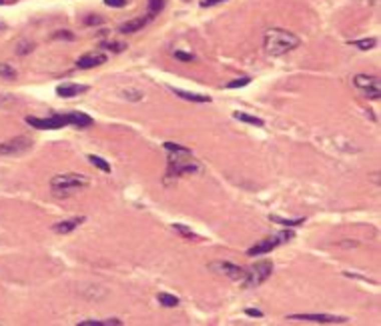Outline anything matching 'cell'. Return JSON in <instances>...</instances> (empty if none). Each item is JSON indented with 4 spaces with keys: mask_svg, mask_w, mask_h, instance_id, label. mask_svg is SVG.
Returning <instances> with one entry per match:
<instances>
[{
    "mask_svg": "<svg viewBox=\"0 0 381 326\" xmlns=\"http://www.w3.org/2000/svg\"><path fill=\"white\" fill-rule=\"evenodd\" d=\"M271 274H273V262L271 260H259L257 264L245 268V276H243L241 284H243V288H257Z\"/></svg>",
    "mask_w": 381,
    "mask_h": 326,
    "instance_id": "obj_4",
    "label": "cell"
},
{
    "mask_svg": "<svg viewBox=\"0 0 381 326\" xmlns=\"http://www.w3.org/2000/svg\"><path fill=\"white\" fill-rule=\"evenodd\" d=\"M247 84H251V78H249V76H243V78H235L233 82H229L227 88H241V86H247Z\"/></svg>",
    "mask_w": 381,
    "mask_h": 326,
    "instance_id": "obj_25",
    "label": "cell"
},
{
    "mask_svg": "<svg viewBox=\"0 0 381 326\" xmlns=\"http://www.w3.org/2000/svg\"><path fill=\"white\" fill-rule=\"evenodd\" d=\"M168 90L174 96H178L182 100H188V102H211V96H205V94H193V92H186V90L176 88V86H168Z\"/></svg>",
    "mask_w": 381,
    "mask_h": 326,
    "instance_id": "obj_15",
    "label": "cell"
},
{
    "mask_svg": "<svg viewBox=\"0 0 381 326\" xmlns=\"http://www.w3.org/2000/svg\"><path fill=\"white\" fill-rule=\"evenodd\" d=\"M54 38H66V40H72L74 36H72V34L68 32V30H58V32L54 34Z\"/></svg>",
    "mask_w": 381,
    "mask_h": 326,
    "instance_id": "obj_28",
    "label": "cell"
},
{
    "mask_svg": "<svg viewBox=\"0 0 381 326\" xmlns=\"http://www.w3.org/2000/svg\"><path fill=\"white\" fill-rule=\"evenodd\" d=\"M122 322L118 318H106V320H82L78 326H120Z\"/></svg>",
    "mask_w": 381,
    "mask_h": 326,
    "instance_id": "obj_16",
    "label": "cell"
},
{
    "mask_svg": "<svg viewBox=\"0 0 381 326\" xmlns=\"http://www.w3.org/2000/svg\"><path fill=\"white\" fill-rule=\"evenodd\" d=\"M88 90V86H84V84H74V82H64V84H58L56 86V94L60 96V98H74V96H78V94H82V92H86Z\"/></svg>",
    "mask_w": 381,
    "mask_h": 326,
    "instance_id": "obj_13",
    "label": "cell"
},
{
    "mask_svg": "<svg viewBox=\"0 0 381 326\" xmlns=\"http://www.w3.org/2000/svg\"><path fill=\"white\" fill-rule=\"evenodd\" d=\"M221 2H227V0H203L201 6H203V8H209V6H215V4H221Z\"/></svg>",
    "mask_w": 381,
    "mask_h": 326,
    "instance_id": "obj_30",
    "label": "cell"
},
{
    "mask_svg": "<svg viewBox=\"0 0 381 326\" xmlns=\"http://www.w3.org/2000/svg\"><path fill=\"white\" fill-rule=\"evenodd\" d=\"M172 228H174L176 232H180L184 238H197V234H195L190 228H186L184 224H172Z\"/></svg>",
    "mask_w": 381,
    "mask_h": 326,
    "instance_id": "obj_24",
    "label": "cell"
},
{
    "mask_svg": "<svg viewBox=\"0 0 381 326\" xmlns=\"http://www.w3.org/2000/svg\"><path fill=\"white\" fill-rule=\"evenodd\" d=\"M164 150L168 152V166H166V176L174 178L180 174H195L201 172L203 166L199 160H195L193 152L176 142H164Z\"/></svg>",
    "mask_w": 381,
    "mask_h": 326,
    "instance_id": "obj_1",
    "label": "cell"
},
{
    "mask_svg": "<svg viewBox=\"0 0 381 326\" xmlns=\"http://www.w3.org/2000/svg\"><path fill=\"white\" fill-rule=\"evenodd\" d=\"M164 8V0H148V16L154 18V14H158Z\"/></svg>",
    "mask_w": 381,
    "mask_h": 326,
    "instance_id": "obj_23",
    "label": "cell"
},
{
    "mask_svg": "<svg viewBox=\"0 0 381 326\" xmlns=\"http://www.w3.org/2000/svg\"><path fill=\"white\" fill-rule=\"evenodd\" d=\"M156 300H158L162 306H166V308H174V306H178V302H180L174 294H168V292H158V294H156Z\"/></svg>",
    "mask_w": 381,
    "mask_h": 326,
    "instance_id": "obj_18",
    "label": "cell"
},
{
    "mask_svg": "<svg viewBox=\"0 0 381 326\" xmlns=\"http://www.w3.org/2000/svg\"><path fill=\"white\" fill-rule=\"evenodd\" d=\"M32 48H34V44H22V48H18L16 52H18V54H26V52H30Z\"/></svg>",
    "mask_w": 381,
    "mask_h": 326,
    "instance_id": "obj_33",
    "label": "cell"
},
{
    "mask_svg": "<svg viewBox=\"0 0 381 326\" xmlns=\"http://www.w3.org/2000/svg\"><path fill=\"white\" fill-rule=\"evenodd\" d=\"M247 316H253V318H263V312L257 310V308H247Z\"/></svg>",
    "mask_w": 381,
    "mask_h": 326,
    "instance_id": "obj_29",
    "label": "cell"
},
{
    "mask_svg": "<svg viewBox=\"0 0 381 326\" xmlns=\"http://www.w3.org/2000/svg\"><path fill=\"white\" fill-rule=\"evenodd\" d=\"M233 118L235 120H241V122H247V124H253V126H265V122L257 116H251L247 112H233Z\"/></svg>",
    "mask_w": 381,
    "mask_h": 326,
    "instance_id": "obj_17",
    "label": "cell"
},
{
    "mask_svg": "<svg viewBox=\"0 0 381 326\" xmlns=\"http://www.w3.org/2000/svg\"><path fill=\"white\" fill-rule=\"evenodd\" d=\"M152 18L146 14V16H138V18H132V20H126L118 26V32L120 34H132V32H138L140 28H144Z\"/></svg>",
    "mask_w": 381,
    "mask_h": 326,
    "instance_id": "obj_12",
    "label": "cell"
},
{
    "mask_svg": "<svg viewBox=\"0 0 381 326\" xmlns=\"http://www.w3.org/2000/svg\"><path fill=\"white\" fill-rule=\"evenodd\" d=\"M291 238H293V232H291V230H285V232L267 236V238L259 240L255 246H251V248L247 250V256H263V254L271 252L273 248H277L279 244H283V242H287V240H291Z\"/></svg>",
    "mask_w": 381,
    "mask_h": 326,
    "instance_id": "obj_5",
    "label": "cell"
},
{
    "mask_svg": "<svg viewBox=\"0 0 381 326\" xmlns=\"http://www.w3.org/2000/svg\"><path fill=\"white\" fill-rule=\"evenodd\" d=\"M32 148V140L28 136H18L6 142H0V156H18Z\"/></svg>",
    "mask_w": 381,
    "mask_h": 326,
    "instance_id": "obj_8",
    "label": "cell"
},
{
    "mask_svg": "<svg viewBox=\"0 0 381 326\" xmlns=\"http://www.w3.org/2000/svg\"><path fill=\"white\" fill-rule=\"evenodd\" d=\"M209 268L213 270V272H219V274H223V276H227V278H231V280H243V276H245V268H241V266H237V264H233V262H223V260H219V262H211L209 264Z\"/></svg>",
    "mask_w": 381,
    "mask_h": 326,
    "instance_id": "obj_10",
    "label": "cell"
},
{
    "mask_svg": "<svg viewBox=\"0 0 381 326\" xmlns=\"http://www.w3.org/2000/svg\"><path fill=\"white\" fill-rule=\"evenodd\" d=\"M355 48H361V50H371L377 46V40L375 38H363V40H353L351 42Z\"/></svg>",
    "mask_w": 381,
    "mask_h": 326,
    "instance_id": "obj_21",
    "label": "cell"
},
{
    "mask_svg": "<svg viewBox=\"0 0 381 326\" xmlns=\"http://www.w3.org/2000/svg\"><path fill=\"white\" fill-rule=\"evenodd\" d=\"M82 222H84V216L68 218V220H62V222H56V224L52 226V230H54L56 234H68V232H72L74 228H78Z\"/></svg>",
    "mask_w": 381,
    "mask_h": 326,
    "instance_id": "obj_14",
    "label": "cell"
},
{
    "mask_svg": "<svg viewBox=\"0 0 381 326\" xmlns=\"http://www.w3.org/2000/svg\"><path fill=\"white\" fill-rule=\"evenodd\" d=\"M263 44H265V50L269 56H283V54L295 50L301 44V40H299V36H295L289 30L269 28L263 36Z\"/></svg>",
    "mask_w": 381,
    "mask_h": 326,
    "instance_id": "obj_2",
    "label": "cell"
},
{
    "mask_svg": "<svg viewBox=\"0 0 381 326\" xmlns=\"http://www.w3.org/2000/svg\"><path fill=\"white\" fill-rule=\"evenodd\" d=\"M353 84L371 100H377L381 96V82L377 76H367V74H357L353 78Z\"/></svg>",
    "mask_w": 381,
    "mask_h": 326,
    "instance_id": "obj_7",
    "label": "cell"
},
{
    "mask_svg": "<svg viewBox=\"0 0 381 326\" xmlns=\"http://www.w3.org/2000/svg\"><path fill=\"white\" fill-rule=\"evenodd\" d=\"M16 98L14 96H10V94H0V106L2 104H6V102H14Z\"/></svg>",
    "mask_w": 381,
    "mask_h": 326,
    "instance_id": "obj_32",
    "label": "cell"
},
{
    "mask_svg": "<svg viewBox=\"0 0 381 326\" xmlns=\"http://www.w3.org/2000/svg\"><path fill=\"white\" fill-rule=\"evenodd\" d=\"M88 186V178L84 174L78 172H66V174H58L50 180V190L56 196H68L72 192H78L82 188Z\"/></svg>",
    "mask_w": 381,
    "mask_h": 326,
    "instance_id": "obj_3",
    "label": "cell"
},
{
    "mask_svg": "<svg viewBox=\"0 0 381 326\" xmlns=\"http://www.w3.org/2000/svg\"><path fill=\"white\" fill-rule=\"evenodd\" d=\"M88 160H90L96 168H100L102 172H106V174L110 172V164H108L104 158H100V156H96V154H88Z\"/></svg>",
    "mask_w": 381,
    "mask_h": 326,
    "instance_id": "obj_20",
    "label": "cell"
},
{
    "mask_svg": "<svg viewBox=\"0 0 381 326\" xmlns=\"http://www.w3.org/2000/svg\"><path fill=\"white\" fill-rule=\"evenodd\" d=\"M273 222H277V224H281V226H287V228H293V226H301V224H305V218H293V220H287V218H281V216H269Z\"/></svg>",
    "mask_w": 381,
    "mask_h": 326,
    "instance_id": "obj_19",
    "label": "cell"
},
{
    "mask_svg": "<svg viewBox=\"0 0 381 326\" xmlns=\"http://www.w3.org/2000/svg\"><path fill=\"white\" fill-rule=\"evenodd\" d=\"M26 124H30L32 128H38V130H58V128L68 126L70 120H68V112H66V114H52L46 118L26 116Z\"/></svg>",
    "mask_w": 381,
    "mask_h": 326,
    "instance_id": "obj_6",
    "label": "cell"
},
{
    "mask_svg": "<svg viewBox=\"0 0 381 326\" xmlns=\"http://www.w3.org/2000/svg\"><path fill=\"white\" fill-rule=\"evenodd\" d=\"M287 320L293 322H315V324H345V316H335V314H291Z\"/></svg>",
    "mask_w": 381,
    "mask_h": 326,
    "instance_id": "obj_9",
    "label": "cell"
},
{
    "mask_svg": "<svg viewBox=\"0 0 381 326\" xmlns=\"http://www.w3.org/2000/svg\"><path fill=\"white\" fill-rule=\"evenodd\" d=\"M104 4L110 8H124L128 4V0H104Z\"/></svg>",
    "mask_w": 381,
    "mask_h": 326,
    "instance_id": "obj_27",
    "label": "cell"
},
{
    "mask_svg": "<svg viewBox=\"0 0 381 326\" xmlns=\"http://www.w3.org/2000/svg\"><path fill=\"white\" fill-rule=\"evenodd\" d=\"M0 76H2L4 80H14V78H16V70H14L10 64L0 62Z\"/></svg>",
    "mask_w": 381,
    "mask_h": 326,
    "instance_id": "obj_22",
    "label": "cell"
},
{
    "mask_svg": "<svg viewBox=\"0 0 381 326\" xmlns=\"http://www.w3.org/2000/svg\"><path fill=\"white\" fill-rule=\"evenodd\" d=\"M172 56H174L176 60H180V62H193V60H195V56H193V54L182 52V50H174V52H172Z\"/></svg>",
    "mask_w": 381,
    "mask_h": 326,
    "instance_id": "obj_26",
    "label": "cell"
},
{
    "mask_svg": "<svg viewBox=\"0 0 381 326\" xmlns=\"http://www.w3.org/2000/svg\"><path fill=\"white\" fill-rule=\"evenodd\" d=\"M106 62V54L104 52H88V54H82L78 60H76V66L78 68H94V66H100Z\"/></svg>",
    "mask_w": 381,
    "mask_h": 326,
    "instance_id": "obj_11",
    "label": "cell"
},
{
    "mask_svg": "<svg viewBox=\"0 0 381 326\" xmlns=\"http://www.w3.org/2000/svg\"><path fill=\"white\" fill-rule=\"evenodd\" d=\"M84 22H86V24H100V22H102V18H98V16L94 18V14H90L88 18H84Z\"/></svg>",
    "mask_w": 381,
    "mask_h": 326,
    "instance_id": "obj_31",
    "label": "cell"
}]
</instances>
